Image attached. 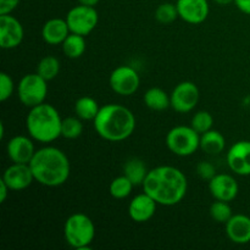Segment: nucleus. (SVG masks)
<instances>
[{
    "instance_id": "6ab92c4d",
    "label": "nucleus",
    "mask_w": 250,
    "mask_h": 250,
    "mask_svg": "<svg viewBox=\"0 0 250 250\" xmlns=\"http://www.w3.org/2000/svg\"><path fill=\"white\" fill-rule=\"evenodd\" d=\"M70 33L66 19H49L42 27V38L49 45H61Z\"/></svg>"
},
{
    "instance_id": "f03ea898",
    "label": "nucleus",
    "mask_w": 250,
    "mask_h": 250,
    "mask_svg": "<svg viewBox=\"0 0 250 250\" xmlns=\"http://www.w3.org/2000/svg\"><path fill=\"white\" fill-rule=\"evenodd\" d=\"M29 166L36 182L44 187H60L70 178V159L56 146H45L37 149Z\"/></svg>"
},
{
    "instance_id": "bb28decb",
    "label": "nucleus",
    "mask_w": 250,
    "mask_h": 250,
    "mask_svg": "<svg viewBox=\"0 0 250 250\" xmlns=\"http://www.w3.org/2000/svg\"><path fill=\"white\" fill-rule=\"evenodd\" d=\"M83 133L82 120L77 116L62 119L61 124V137L66 139H77Z\"/></svg>"
},
{
    "instance_id": "f3484780",
    "label": "nucleus",
    "mask_w": 250,
    "mask_h": 250,
    "mask_svg": "<svg viewBox=\"0 0 250 250\" xmlns=\"http://www.w3.org/2000/svg\"><path fill=\"white\" fill-rule=\"evenodd\" d=\"M158 205V203L146 192L137 194L136 197L132 198L128 204L127 211H128L129 219L137 224H144V222L153 219Z\"/></svg>"
},
{
    "instance_id": "20e7f679",
    "label": "nucleus",
    "mask_w": 250,
    "mask_h": 250,
    "mask_svg": "<svg viewBox=\"0 0 250 250\" xmlns=\"http://www.w3.org/2000/svg\"><path fill=\"white\" fill-rule=\"evenodd\" d=\"M61 119L55 106L42 103L31 107L26 117V129L33 141L50 144L61 137Z\"/></svg>"
},
{
    "instance_id": "423d86ee",
    "label": "nucleus",
    "mask_w": 250,
    "mask_h": 250,
    "mask_svg": "<svg viewBox=\"0 0 250 250\" xmlns=\"http://www.w3.org/2000/svg\"><path fill=\"white\" fill-rule=\"evenodd\" d=\"M166 146L175 155L187 158L200 149V133L192 126H175L166 134Z\"/></svg>"
},
{
    "instance_id": "7c9ffc66",
    "label": "nucleus",
    "mask_w": 250,
    "mask_h": 250,
    "mask_svg": "<svg viewBox=\"0 0 250 250\" xmlns=\"http://www.w3.org/2000/svg\"><path fill=\"white\" fill-rule=\"evenodd\" d=\"M16 88L14 80L9 73H0V102L4 103L7 99H10Z\"/></svg>"
},
{
    "instance_id": "cd10ccee",
    "label": "nucleus",
    "mask_w": 250,
    "mask_h": 250,
    "mask_svg": "<svg viewBox=\"0 0 250 250\" xmlns=\"http://www.w3.org/2000/svg\"><path fill=\"white\" fill-rule=\"evenodd\" d=\"M209 214L211 219L217 224H226L232 217V208L229 202H222V200H216L210 205Z\"/></svg>"
},
{
    "instance_id": "c756f323",
    "label": "nucleus",
    "mask_w": 250,
    "mask_h": 250,
    "mask_svg": "<svg viewBox=\"0 0 250 250\" xmlns=\"http://www.w3.org/2000/svg\"><path fill=\"white\" fill-rule=\"evenodd\" d=\"M212 125H214V117L209 111H205V110L195 112L190 121V126L200 134L212 129Z\"/></svg>"
},
{
    "instance_id": "39448f33",
    "label": "nucleus",
    "mask_w": 250,
    "mask_h": 250,
    "mask_svg": "<svg viewBox=\"0 0 250 250\" xmlns=\"http://www.w3.org/2000/svg\"><path fill=\"white\" fill-rule=\"evenodd\" d=\"M66 243L77 250H89L95 238V225L88 215L75 212L63 224Z\"/></svg>"
},
{
    "instance_id": "5701e85b",
    "label": "nucleus",
    "mask_w": 250,
    "mask_h": 250,
    "mask_svg": "<svg viewBox=\"0 0 250 250\" xmlns=\"http://www.w3.org/2000/svg\"><path fill=\"white\" fill-rule=\"evenodd\" d=\"M100 106L92 97H81L75 103V115L82 121H94Z\"/></svg>"
},
{
    "instance_id": "dca6fc26",
    "label": "nucleus",
    "mask_w": 250,
    "mask_h": 250,
    "mask_svg": "<svg viewBox=\"0 0 250 250\" xmlns=\"http://www.w3.org/2000/svg\"><path fill=\"white\" fill-rule=\"evenodd\" d=\"M33 139L29 136H15L7 142L6 154L12 163L29 164L36 154Z\"/></svg>"
},
{
    "instance_id": "f8f14e48",
    "label": "nucleus",
    "mask_w": 250,
    "mask_h": 250,
    "mask_svg": "<svg viewBox=\"0 0 250 250\" xmlns=\"http://www.w3.org/2000/svg\"><path fill=\"white\" fill-rule=\"evenodd\" d=\"M227 166L238 176H250V141H238L232 144L226 154Z\"/></svg>"
},
{
    "instance_id": "6e6552de",
    "label": "nucleus",
    "mask_w": 250,
    "mask_h": 250,
    "mask_svg": "<svg viewBox=\"0 0 250 250\" xmlns=\"http://www.w3.org/2000/svg\"><path fill=\"white\" fill-rule=\"evenodd\" d=\"M66 22L68 24L71 33L89 36L99 23V14L94 6L78 4L68 10L66 14Z\"/></svg>"
},
{
    "instance_id": "2eb2a0df",
    "label": "nucleus",
    "mask_w": 250,
    "mask_h": 250,
    "mask_svg": "<svg viewBox=\"0 0 250 250\" xmlns=\"http://www.w3.org/2000/svg\"><path fill=\"white\" fill-rule=\"evenodd\" d=\"M178 17L189 24H200L210 14L208 0H177Z\"/></svg>"
},
{
    "instance_id": "393cba45",
    "label": "nucleus",
    "mask_w": 250,
    "mask_h": 250,
    "mask_svg": "<svg viewBox=\"0 0 250 250\" xmlns=\"http://www.w3.org/2000/svg\"><path fill=\"white\" fill-rule=\"evenodd\" d=\"M60 60L56 56L48 55L39 60L36 72L49 82V81H53L54 78L58 77L59 73H60Z\"/></svg>"
},
{
    "instance_id": "f257e3e1",
    "label": "nucleus",
    "mask_w": 250,
    "mask_h": 250,
    "mask_svg": "<svg viewBox=\"0 0 250 250\" xmlns=\"http://www.w3.org/2000/svg\"><path fill=\"white\" fill-rule=\"evenodd\" d=\"M142 187L159 205L173 207L185 199L188 181L180 168L161 165L149 170Z\"/></svg>"
},
{
    "instance_id": "1a4fd4ad",
    "label": "nucleus",
    "mask_w": 250,
    "mask_h": 250,
    "mask_svg": "<svg viewBox=\"0 0 250 250\" xmlns=\"http://www.w3.org/2000/svg\"><path fill=\"white\" fill-rule=\"evenodd\" d=\"M109 84L112 92L121 97L133 95L141 85V77L138 71L129 65L117 66L110 73Z\"/></svg>"
},
{
    "instance_id": "4c0bfd02",
    "label": "nucleus",
    "mask_w": 250,
    "mask_h": 250,
    "mask_svg": "<svg viewBox=\"0 0 250 250\" xmlns=\"http://www.w3.org/2000/svg\"><path fill=\"white\" fill-rule=\"evenodd\" d=\"M4 136H5L4 122H0V139H4Z\"/></svg>"
},
{
    "instance_id": "b1692460",
    "label": "nucleus",
    "mask_w": 250,
    "mask_h": 250,
    "mask_svg": "<svg viewBox=\"0 0 250 250\" xmlns=\"http://www.w3.org/2000/svg\"><path fill=\"white\" fill-rule=\"evenodd\" d=\"M62 51L68 59H78L84 54L87 43H85V37L81 34L70 33L63 43L61 44Z\"/></svg>"
},
{
    "instance_id": "473e14b6",
    "label": "nucleus",
    "mask_w": 250,
    "mask_h": 250,
    "mask_svg": "<svg viewBox=\"0 0 250 250\" xmlns=\"http://www.w3.org/2000/svg\"><path fill=\"white\" fill-rule=\"evenodd\" d=\"M21 0H0V15L12 14Z\"/></svg>"
},
{
    "instance_id": "e433bc0d",
    "label": "nucleus",
    "mask_w": 250,
    "mask_h": 250,
    "mask_svg": "<svg viewBox=\"0 0 250 250\" xmlns=\"http://www.w3.org/2000/svg\"><path fill=\"white\" fill-rule=\"evenodd\" d=\"M219 5H229L231 2H234V0H214Z\"/></svg>"
},
{
    "instance_id": "4be33fe9",
    "label": "nucleus",
    "mask_w": 250,
    "mask_h": 250,
    "mask_svg": "<svg viewBox=\"0 0 250 250\" xmlns=\"http://www.w3.org/2000/svg\"><path fill=\"white\" fill-rule=\"evenodd\" d=\"M148 172L146 163L139 158L128 159L124 165V175L127 176L134 186H143Z\"/></svg>"
},
{
    "instance_id": "f704fd0d",
    "label": "nucleus",
    "mask_w": 250,
    "mask_h": 250,
    "mask_svg": "<svg viewBox=\"0 0 250 250\" xmlns=\"http://www.w3.org/2000/svg\"><path fill=\"white\" fill-rule=\"evenodd\" d=\"M11 189L9 188V186L4 182L2 180H0V203H5V200L7 199V195L10 194Z\"/></svg>"
},
{
    "instance_id": "9d476101",
    "label": "nucleus",
    "mask_w": 250,
    "mask_h": 250,
    "mask_svg": "<svg viewBox=\"0 0 250 250\" xmlns=\"http://www.w3.org/2000/svg\"><path fill=\"white\" fill-rule=\"evenodd\" d=\"M200 92L198 85L190 81H183L176 84L170 93L171 107L178 114L193 111L199 103Z\"/></svg>"
},
{
    "instance_id": "a878e982",
    "label": "nucleus",
    "mask_w": 250,
    "mask_h": 250,
    "mask_svg": "<svg viewBox=\"0 0 250 250\" xmlns=\"http://www.w3.org/2000/svg\"><path fill=\"white\" fill-rule=\"evenodd\" d=\"M136 186L131 182L127 176L121 175L115 177L109 186L110 195L115 199H126L129 197Z\"/></svg>"
},
{
    "instance_id": "aec40b11",
    "label": "nucleus",
    "mask_w": 250,
    "mask_h": 250,
    "mask_svg": "<svg viewBox=\"0 0 250 250\" xmlns=\"http://www.w3.org/2000/svg\"><path fill=\"white\" fill-rule=\"evenodd\" d=\"M226 139L224 134L216 129H210L200 134V149L208 155H219L225 150Z\"/></svg>"
},
{
    "instance_id": "9b49d317",
    "label": "nucleus",
    "mask_w": 250,
    "mask_h": 250,
    "mask_svg": "<svg viewBox=\"0 0 250 250\" xmlns=\"http://www.w3.org/2000/svg\"><path fill=\"white\" fill-rule=\"evenodd\" d=\"M24 38V28L21 22L11 14L0 15V46L11 50L21 45Z\"/></svg>"
},
{
    "instance_id": "72a5a7b5",
    "label": "nucleus",
    "mask_w": 250,
    "mask_h": 250,
    "mask_svg": "<svg viewBox=\"0 0 250 250\" xmlns=\"http://www.w3.org/2000/svg\"><path fill=\"white\" fill-rule=\"evenodd\" d=\"M234 4L239 11L250 15V0H234Z\"/></svg>"
},
{
    "instance_id": "ddd939ff",
    "label": "nucleus",
    "mask_w": 250,
    "mask_h": 250,
    "mask_svg": "<svg viewBox=\"0 0 250 250\" xmlns=\"http://www.w3.org/2000/svg\"><path fill=\"white\" fill-rule=\"evenodd\" d=\"M1 180L15 192L27 189L34 182V176L29 164L12 163L5 168Z\"/></svg>"
},
{
    "instance_id": "2f4dec72",
    "label": "nucleus",
    "mask_w": 250,
    "mask_h": 250,
    "mask_svg": "<svg viewBox=\"0 0 250 250\" xmlns=\"http://www.w3.org/2000/svg\"><path fill=\"white\" fill-rule=\"evenodd\" d=\"M195 172L203 181H208V182L217 173L216 167L209 161H200L195 167Z\"/></svg>"
},
{
    "instance_id": "c85d7f7f",
    "label": "nucleus",
    "mask_w": 250,
    "mask_h": 250,
    "mask_svg": "<svg viewBox=\"0 0 250 250\" xmlns=\"http://www.w3.org/2000/svg\"><path fill=\"white\" fill-rule=\"evenodd\" d=\"M178 19V11L176 4L172 2H163L155 10V20L163 24L172 23Z\"/></svg>"
},
{
    "instance_id": "4468645a",
    "label": "nucleus",
    "mask_w": 250,
    "mask_h": 250,
    "mask_svg": "<svg viewBox=\"0 0 250 250\" xmlns=\"http://www.w3.org/2000/svg\"><path fill=\"white\" fill-rule=\"evenodd\" d=\"M209 192L215 200L232 202L239 193V185L229 173H216L209 181Z\"/></svg>"
},
{
    "instance_id": "a211bd4d",
    "label": "nucleus",
    "mask_w": 250,
    "mask_h": 250,
    "mask_svg": "<svg viewBox=\"0 0 250 250\" xmlns=\"http://www.w3.org/2000/svg\"><path fill=\"white\" fill-rule=\"evenodd\" d=\"M226 234L236 244H248L250 242V217L244 214H234L225 224Z\"/></svg>"
},
{
    "instance_id": "412c9836",
    "label": "nucleus",
    "mask_w": 250,
    "mask_h": 250,
    "mask_svg": "<svg viewBox=\"0 0 250 250\" xmlns=\"http://www.w3.org/2000/svg\"><path fill=\"white\" fill-rule=\"evenodd\" d=\"M143 102L148 109L153 111H164L171 107L170 94L165 92L163 88L151 87L144 93Z\"/></svg>"
},
{
    "instance_id": "7ed1b4c3",
    "label": "nucleus",
    "mask_w": 250,
    "mask_h": 250,
    "mask_svg": "<svg viewBox=\"0 0 250 250\" xmlns=\"http://www.w3.org/2000/svg\"><path fill=\"white\" fill-rule=\"evenodd\" d=\"M98 136L107 142H122L129 138L136 129L137 121L133 112L120 104H106L100 106L93 121Z\"/></svg>"
},
{
    "instance_id": "c9c22d12",
    "label": "nucleus",
    "mask_w": 250,
    "mask_h": 250,
    "mask_svg": "<svg viewBox=\"0 0 250 250\" xmlns=\"http://www.w3.org/2000/svg\"><path fill=\"white\" fill-rule=\"evenodd\" d=\"M100 0H78V2L82 5H87V6H97L99 4Z\"/></svg>"
},
{
    "instance_id": "0eeeda50",
    "label": "nucleus",
    "mask_w": 250,
    "mask_h": 250,
    "mask_svg": "<svg viewBox=\"0 0 250 250\" xmlns=\"http://www.w3.org/2000/svg\"><path fill=\"white\" fill-rule=\"evenodd\" d=\"M20 102L26 107H34L45 103L48 95V81L38 73H28L20 80L16 88Z\"/></svg>"
}]
</instances>
